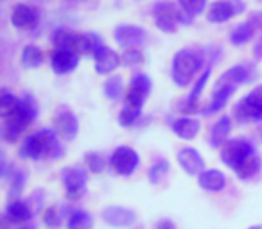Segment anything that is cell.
<instances>
[{"instance_id":"603a6c76","label":"cell","mask_w":262,"mask_h":229,"mask_svg":"<svg viewBox=\"0 0 262 229\" xmlns=\"http://www.w3.org/2000/svg\"><path fill=\"white\" fill-rule=\"evenodd\" d=\"M230 135V118L228 117H221L219 118L217 124L212 128V133H210V143L214 147H219V145H225L226 143V138Z\"/></svg>"},{"instance_id":"ba28073f","label":"cell","mask_w":262,"mask_h":229,"mask_svg":"<svg viewBox=\"0 0 262 229\" xmlns=\"http://www.w3.org/2000/svg\"><path fill=\"white\" fill-rule=\"evenodd\" d=\"M244 9V6L239 0H217L208 8V22L212 23H223L226 20L233 18L237 13H241Z\"/></svg>"},{"instance_id":"9a60e30c","label":"cell","mask_w":262,"mask_h":229,"mask_svg":"<svg viewBox=\"0 0 262 229\" xmlns=\"http://www.w3.org/2000/svg\"><path fill=\"white\" fill-rule=\"evenodd\" d=\"M77 131H79V124L72 113H61L54 118V133L61 138L74 140L77 136Z\"/></svg>"},{"instance_id":"484cf974","label":"cell","mask_w":262,"mask_h":229,"mask_svg":"<svg viewBox=\"0 0 262 229\" xmlns=\"http://www.w3.org/2000/svg\"><path fill=\"white\" fill-rule=\"evenodd\" d=\"M22 63L27 68H36V66H40L43 63V52L38 47H34V45H29L22 52Z\"/></svg>"},{"instance_id":"7a4b0ae2","label":"cell","mask_w":262,"mask_h":229,"mask_svg":"<svg viewBox=\"0 0 262 229\" xmlns=\"http://www.w3.org/2000/svg\"><path fill=\"white\" fill-rule=\"evenodd\" d=\"M201 61L194 52L180 50L176 52L174 61H172V79L178 86H187L196 75Z\"/></svg>"},{"instance_id":"f1b7e54d","label":"cell","mask_w":262,"mask_h":229,"mask_svg":"<svg viewBox=\"0 0 262 229\" xmlns=\"http://www.w3.org/2000/svg\"><path fill=\"white\" fill-rule=\"evenodd\" d=\"M122 77L120 75H112L108 81L104 83V93L108 98H112V100H115V98L120 97V93H122Z\"/></svg>"},{"instance_id":"f546056e","label":"cell","mask_w":262,"mask_h":229,"mask_svg":"<svg viewBox=\"0 0 262 229\" xmlns=\"http://www.w3.org/2000/svg\"><path fill=\"white\" fill-rule=\"evenodd\" d=\"M167 172H169L167 161L160 160L158 163H155L153 168L149 170V181L155 183V185H158V183H162V179H164L165 175H167Z\"/></svg>"},{"instance_id":"60d3db41","label":"cell","mask_w":262,"mask_h":229,"mask_svg":"<svg viewBox=\"0 0 262 229\" xmlns=\"http://www.w3.org/2000/svg\"><path fill=\"white\" fill-rule=\"evenodd\" d=\"M250 229H262V227H260V225H251Z\"/></svg>"},{"instance_id":"d590c367","label":"cell","mask_w":262,"mask_h":229,"mask_svg":"<svg viewBox=\"0 0 262 229\" xmlns=\"http://www.w3.org/2000/svg\"><path fill=\"white\" fill-rule=\"evenodd\" d=\"M59 215L58 211H56V208H47V210L43 211V224L47 225V227L51 229H56L59 225Z\"/></svg>"},{"instance_id":"30bf717a","label":"cell","mask_w":262,"mask_h":229,"mask_svg":"<svg viewBox=\"0 0 262 229\" xmlns=\"http://www.w3.org/2000/svg\"><path fill=\"white\" fill-rule=\"evenodd\" d=\"M255 79V68L251 65H237L233 68L226 70L217 81V86L223 84H230V86H235V84L243 83H251Z\"/></svg>"},{"instance_id":"836d02e7","label":"cell","mask_w":262,"mask_h":229,"mask_svg":"<svg viewBox=\"0 0 262 229\" xmlns=\"http://www.w3.org/2000/svg\"><path fill=\"white\" fill-rule=\"evenodd\" d=\"M139 115H140V109L124 108L122 113H120V117H119L120 125H124V128H129V125H133L137 118H139Z\"/></svg>"},{"instance_id":"d4e9b609","label":"cell","mask_w":262,"mask_h":229,"mask_svg":"<svg viewBox=\"0 0 262 229\" xmlns=\"http://www.w3.org/2000/svg\"><path fill=\"white\" fill-rule=\"evenodd\" d=\"M255 29H257L255 23L251 22V20H248L246 23H241V26H237L235 29H233V33L230 34V40H232L233 45H243L251 40Z\"/></svg>"},{"instance_id":"f35d334b","label":"cell","mask_w":262,"mask_h":229,"mask_svg":"<svg viewBox=\"0 0 262 229\" xmlns=\"http://www.w3.org/2000/svg\"><path fill=\"white\" fill-rule=\"evenodd\" d=\"M253 54L262 59V36H260V40L257 41V45L253 47Z\"/></svg>"},{"instance_id":"cb8c5ba5","label":"cell","mask_w":262,"mask_h":229,"mask_svg":"<svg viewBox=\"0 0 262 229\" xmlns=\"http://www.w3.org/2000/svg\"><path fill=\"white\" fill-rule=\"evenodd\" d=\"M233 91H235V86H230V84H223V86H219L217 90H215L210 106H208L205 111L212 113V111H219V109H223L226 106V102H228L230 95H232Z\"/></svg>"},{"instance_id":"ac0fdd59","label":"cell","mask_w":262,"mask_h":229,"mask_svg":"<svg viewBox=\"0 0 262 229\" xmlns=\"http://www.w3.org/2000/svg\"><path fill=\"white\" fill-rule=\"evenodd\" d=\"M198 183H200L201 188L207 190V192H219V190L225 188L226 179H225V175H223L221 170L212 168V170H205L203 174L200 175Z\"/></svg>"},{"instance_id":"5bb4252c","label":"cell","mask_w":262,"mask_h":229,"mask_svg":"<svg viewBox=\"0 0 262 229\" xmlns=\"http://www.w3.org/2000/svg\"><path fill=\"white\" fill-rule=\"evenodd\" d=\"M113 38L120 47H133L146 38V33L137 26H119L113 31Z\"/></svg>"},{"instance_id":"4316f807","label":"cell","mask_w":262,"mask_h":229,"mask_svg":"<svg viewBox=\"0 0 262 229\" xmlns=\"http://www.w3.org/2000/svg\"><path fill=\"white\" fill-rule=\"evenodd\" d=\"M69 229H94V218L86 211H74L69 218Z\"/></svg>"},{"instance_id":"d6986e66","label":"cell","mask_w":262,"mask_h":229,"mask_svg":"<svg viewBox=\"0 0 262 229\" xmlns=\"http://www.w3.org/2000/svg\"><path fill=\"white\" fill-rule=\"evenodd\" d=\"M172 131L183 140H194L200 133V122L194 120V118H180L172 124Z\"/></svg>"},{"instance_id":"8fae6325","label":"cell","mask_w":262,"mask_h":229,"mask_svg":"<svg viewBox=\"0 0 262 229\" xmlns=\"http://www.w3.org/2000/svg\"><path fill=\"white\" fill-rule=\"evenodd\" d=\"M102 218L113 227H129L135 222V213L122 206H108L102 211Z\"/></svg>"},{"instance_id":"4fadbf2b","label":"cell","mask_w":262,"mask_h":229,"mask_svg":"<svg viewBox=\"0 0 262 229\" xmlns=\"http://www.w3.org/2000/svg\"><path fill=\"white\" fill-rule=\"evenodd\" d=\"M38 22V11L33 6L18 4L11 11V23L18 29H31Z\"/></svg>"},{"instance_id":"74e56055","label":"cell","mask_w":262,"mask_h":229,"mask_svg":"<svg viewBox=\"0 0 262 229\" xmlns=\"http://www.w3.org/2000/svg\"><path fill=\"white\" fill-rule=\"evenodd\" d=\"M155 229H174V225H172V222H169V220H160V222H157Z\"/></svg>"},{"instance_id":"2e32d148","label":"cell","mask_w":262,"mask_h":229,"mask_svg":"<svg viewBox=\"0 0 262 229\" xmlns=\"http://www.w3.org/2000/svg\"><path fill=\"white\" fill-rule=\"evenodd\" d=\"M63 183L70 197H77L83 193L86 186V174L81 168H67L63 172Z\"/></svg>"},{"instance_id":"ffe728a7","label":"cell","mask_w":262,"mask_h":229,"mask_svg":"<svg viewBox=\"0 0 262 229\" xmlns=\"http://www.w3.org/2000/svg\"><path fill=\"white\" fill-rule=\"evenodd\" d=\"M260 167H262L260 156H257L255 152H251L250 156H248L246 160H244L243 163L235 168V174L239 179H250V177H253L258 170H260Z\"/></svg>"},{"instance_id":"1f68e13d","label":"cell","mask_w":262,"mask_h":229,"mask_svg":"<svg viewBox=\"0 0 262 229\" xmlns=\"http://www.w3.org/2000/svg\"><path fill=\"white\" fill-rule=\"evenodd\" d=\"M18 106H20V100L15 95L2 93V97H0V113H2V117L8 115L9 111H13V109H16Z\"/></svg>"},{"instance_id":"e0dca14e","label":"cell","mask_w":262,"mask_h":229,"mask_svg":"<svg viewBox=\"0 0 262 229\" xmlns=\"http://www.w3.org/2000/svg\"><path fill=\"white\" fill-rule=\"evenodd\" d=\"M52 70L56 73H69L72 72L74 68L77 66L79 63V56L72 54V52H67V50H58L54 56H52Z\"/></svg>"},{"instance_id":"7402d4cb","label":"cell","mask_w":262,"mask_h":229,"mask_svg":"<svg viewBox=\"0 0 262 229\" xmlns=\"http://www.w3.org/2000/svg\"><path fill=\"white\" fill-rule=\"evenodd\" d=\"M233 113H235V117H237V120H239V122H257V120H262L260 113H258L257 109L253 108V104H251V102L248 100L246 97H244L243 100H241L239 104L235 106Z\"/></svg>"},{"instance_id":"9c48e42d","label":"cell","mask_w":262,"mask_h":229,"mask_svg":"<svg viewBox=\"0 0 262 229\" xmlns=\"http://www.w3.org/2000/svg\"><path fill=\"white\" fill-rule=\"evenodd\" d=\"M178 163L189 175H201L205 172V161L201 154L192 147H185L178 152Z\"/></svg>"},{"instance_id":"8992f818","label":"cell","mask_w":262,"mask_h":229,"mask_svg":"<svg viewBox=\"0 0 262 229\" xmlns=\"http://www.w3.org/2000/svg\"><path fill=\"white\" fill-rule=\"evenodd\" d=\"M112 167L120 175L133 174L139 167V154L131 147H117L112 154Z\"/></svg>"},{"instance_id":"7c38bea8","label":"cell","mask_w":262,"mask_h":229,"mask_svg":"<svg viewBox=\"0 0 262 229\" xmlns=\"http://www.w3.org/2000/svg\"><path fill=\"white\" fill-rule=\"evenodd\" d=\"M94 56H95L94 58L95 59V70H97V73H101V75H108V73H112L120 63L119 56H117L110 47H106V45H101Z\"/></svg>"},{"instance_id":"e575fe53","label":"cell","mask_w":262,"mask_h":229,"mask_svg":"<svg viewBox=\"0 0 262 229\" xmlns=\"http://www.w3.org/2000/svg\"><path fill=\"white\" fill-rule=\"evenodd\" d=\"M86 167L90 172L99 174V172H102V168H104V161H102V158L99 156V154L90 152V154H86Z\"/></svg>"},{"instance_id":"52a82bcc","label":"cell","mask_w":262,"mask_h":229,"mask_svg":"<svg viewBox=\"0 0 262 229\" xmlns=\"http://www.w3.org/2000/svg\"><path fill=\"white\" fill-rule=\"evenodd\" d=\"M155 22L158 29H162L164 33H174L176 26L182 22V13L176 9L174 4L164 2L155 8Z\"/></svg>"},{"instance_id":"277c9868","label":"cell","mask_w":262,"mask_h":229,"mask_svg":"<svg viewBox=\"0 0 262 229\" xmlns=\"http://www.w3.org/2000/svg\"><path fill=\"white\" fill-rule=\"evenodd\" d=\"M253 152V147L246 140H230L221 147V160L226 167H232L235 170L250 154Z\"/></svg>"},{"instance_id":"ab89813d","label":"cell","mask_w":262,"mask_h":229,"mask_svg":"<svg viewBox=\"0 0 262 229\" xmlns=\"http://www.w3.org/2000/svg\"><path fill=\"white\" fill-rule=\"evenodd\" d=\"M18 229H36V227H34L33 224H24V225H20Z\"/></svg>"},{"instance_id":"3957f363","label":"cell","mask_w":262,"mask_h":229,"mask_svg":"<svg viewBox=\"0 0 262 229\" xmlns=\"http://www.w3.org/2000/svg\"><path fill=\"white\" fill-rule=\"evenodd\" d=\"M4 122H2V138L6 142H15L20 135L24 133V129L33 122V118L27 115V111L22 108V102L16 109L9 111L8 115H4Z\"/></svg>"},{"instance_id":"83f0119b","label":"cell","mask_w":262,"mask_h":229,"mask_svg":"<svg viewBox=\"0 0 262 229\" xmlns=\"http://www.w3.org/2000/svg\"><path fill=\"white\" fill-rule=\"evenodd\" d=\"M208 75H210V70H205L203 72V75L198 79V83H196V86L192 88V91H190V97L187 98V111H194L196 109V102H198V97L201 95V91H203V88H205V84H207V81H208Z\"/></svg>"},{"instance_id":"44dd1931","label":"cell","mask_w":262,"mask_h":229,"mask_svg":"<svg viewBox=\"0 0 262 229\" xmlns=\"http://www.w3.org/2000/svg\"><path fill=\"white\" fill-rule=\"evenodd\" d=\"M6 215H8V218L13 224H26L31 218L29 208H27V204H24L22 200H11L8 210H6Z\"/></svg>"},{"instance_id":"8d00e7d4","label":"cell","mask_w":262,"mask_h":229,"mask_svg":"<svg viewBox=\"0 0 262 229\" xmlns=\"http://www.w3.org/2000/svg\"><path fill=\"white\" fill-rule=\"evenodd\" d=\"M246 98L253 104V108L260 113V117H262V86H257L255 90H251L250 93L246 95Z\"/></svg>"},{"instance_id":"4dcf8cb0","label":"cell","mask_w":262,"mask_h":229,"mask_svg":"<svg viewBox=\"0 0 262 229\" xmlns=\"http://www.w3.org/2000/svg\"><path fill=\"white\" fill-rule=\"evenodd\" d=\"M120 61L124 63L126 66H137V65H142L144 61V56L140 50H137V48H127L126 52L122 54V58H120Z\"/></svg>"},{"instance_id":"d6a6232c","label":"cell","mask_w":262,"mask_h":229,"mask_svg":"<svg viewBox=\"0 0 262 229\" xmlns=\"http://www.w3.org/2000/svg\"><path fill=\"white\" fill-rule=\"evenodd\" d=\"M180 6L183 8V11L189 13V15H200L205 9L207 0H178Z\"/></svg>"},{"instance_id":"5b68a950","label":"cell","mask_w":262,"mask_h":229,"mask_svg":"<svg viewBox=\"0 0 262 229\" xmlns=\"http://www.w3.org/2000/svg\"><path fill=\"white\" fill-rule=\"evenodd\" d=\"M151 91V79L144 73L133 77L129 88H127L126 93V108H133V109H140L146 100V97Z\"/></svg>"},{"instance_id":"6da1fadb","label":"cell","mask_w":262,"mask_h":229,"mask_svg":"<svg viewBox=\"0 0 262 229\" xmlns=\"http://www.w3.org/2000/svg\"><path fill=\"white\" fill-rule=\"evenodd\" d=\"M56 152H58L56 133L49 131V129H43V131L29 136L20 149V154L24 158H31V160H40L43 156H56Z\"/></svg>"}]
</instances>
